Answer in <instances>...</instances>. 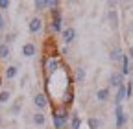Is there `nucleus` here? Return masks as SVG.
<instances>
[{"instance_id":"obj_1","label":"nucleus","mask_w":133,"mask_h":129,"mask_svg":"<svg viewBox=\"0 0 133 129\" xmlns=\"http://www.w3.org/2000/svg\"><path fill=\"white\" fill-rule=\"evenodd\" d=\"M63 67V63H61V59L59 57H43V68H44V72H46V77L48 76H52L57 68H61Z\"/></svg>"},{"instance_id":"obj_2","label":"nucleus","mask_w":133,"mask_h":129,"mask_svg":"<svg viewBox=\"0 0 133 129\" xmlns=\"http://www.w3.org/2000/svg\"><path fill=\"white\" fill-rule=\"evenodd\" d=\"M128 124V114H126V111L122 105L118 107H115V127L116 129H124Z\"/></svg>"},{"instance_id":"obj_3","label":"nucleus","mask_w":133,"mask_h":129,"mask_svg":"<svg viewBox=\"0 0 133 129\" xmlns=\"http://www.w3.org/2000/svg\"><path fill=\"white\" fill-rule=\"evenodd\" d=\"M124 83H126V77H124L118 70H115V72L109 74V79H107V87H109V89H118V87L124 85Z\"/></svg>"},{"instance_id":"obj_4","label":"nucleus","mask_w":133,"mask_h":129,"mask_svg":"<svg viewBox=\"0 0 133 129\" xmlns=\"http://www.w3.org/2000/svg\"><path fill=\"white\" fill-rule=\"evenodd\" d=\"M76 37H78L76 28H72V26L63 28V31H61V41H63V44H65V46H69L70 42H74V41H76Z\"/></svg>"},{"instance_id":"obj_5","label":"nucleus","mask_w":133,"mask_h":129,"mask_svg":"<svg viewBox=\"0 0 133 129\" xmlns=\"http://www.w3.org/2000/svg\"><path fill=\"white\" fill-rule=\"evenodd\" d=\"M33 105L37 107V111H43L50 105V98L44 92H37V94H33Z\"/></svg>"},{"instance_id":"obj_6","label":"nucleus","mask_w":133,"mask_h":129,"mask_svg":"<svg viewBox=\"0 0 133 129\" xmlns=\"http://www.w3.org/2000/svg\"><path fill=\"white\" fill-rule=\"evenodd\" d=\"M85 79H87V70H85V67H76L74 68V72H72V81L76 83V85H81V83H85Z\"/></svg>"},{"instance_id":"obj_7","label":"nucleus","mask_w":133,"mask_h":129,"mask_svg":"<svg viewBox=\"0 0 133 129\" xmlns=\"http://www.w3.org/2000/svg\"><path fill=\"white\" fill-rule=\"evenodd\" d=\"M28 30H30V33L31 35H35V33H39V31L43 30V19L41 17H31L30 19V22H28Z\"/></svg>"},{"instance_id":"obj_8","label":"nucleus","mask_w":133,"mask_h":129,"mask_svg":"<svg viewBox=\"0 0 133 129\" xmlns=\"http://www.w3.org/2000/svg\"><path fill=\"white\" fill-rule=\"evenodd\" d=\"M22 105H24V98H22V96H17V100H13V103H11L8 112L11 116H19L21 111H22Z\"/></svg>"},{"instance_id":"obj_9","label":"nucleus","mask_w":133,"mask_h":129,"mask_svg":"<svg viewBox=\"0 0 133 129\" xmlns=\"http://www.w3.org/2000/svg\"><path fill=\"white\" fill-rule=\"evenodd\" d=\"M72 103H74V90H72V85H70L69 89H66V90L61 94V105L69 109Z\"/></svg>"},{"instance_id":"obj_10","label":"nucleus","mask_w":133,"mask_h":129,"mask_svg":"<svg viewBox=\"0 0 133 129\" xmlns=\"http://www.w3.org/2000/svg\"><path fill=\"white\" fill-rule=\"evenodd\" d=\"M31 124L35 125V127H44L46 125V114H44L43 111L33 112V114H31Z\"/></svg>"},{"instance_id":"obj_11","label":"nucleus","mask_w":133,"mask_h":129,"mask_svg":"<svg viewBox=\"0 0 133 129\" xmlns=\"http://www.w3.org/2000/svg\"><path fill=\"white\" fill-rule=\"evenodd\" d=\"M105 19H107V22H109V26H111L113 30L118 28V11H116V9H107Z\"/></svg>"},{"instance_id":"obj_12","label":"nucleus","mask_w":133,"mask_h":129,"mask_svg":"<svg viewBox=\"0 0 133 129\" xmlns=\"http://www.w3.org/2000/svg\"><path fill=\"white\" fill-rule=\"evenodd\" d=\"M118 72H120L124 77H126V76H131V72H133V70H131V61H129V57H128L126 54H124V57H122V61H120V70H118Z\"/></svg>"},{"instance_id":"obj_13","label":"nucleus","mask_w":133,"mask_h":129,"mask_svg":"<svg viewBox=\"0 0 133 129\" xmlns=\"http://www.w3.org/2000/svg\"><path fill=\"white\" fill-rule=\"evenodd\" d=\"M17 76H19V64H9V67L4 68V77L8 81H13Z\"/></svg>"},{"instance_id":"obj_14","label":"nucleus","mask_w":133,"mask_h":129,"mask_svg":"<svg viewBox=\"0 0 133 129\" xmlns=\"http://www.w3.org/2000/svg\"><path fill=\"white\" fill-rule=\"evenodd\" d=\"M22 55H24V57H33V55H37V46L33 44L31 41H30V42H24V44H22Z\"/></svg>"},{"instance_id":"obj_15","label":"nucleus","mask_w":133,"mask_h":129,"mask_svg":"<svg viewBox=\"0 0 133 129\" xmlns=\"http://www.w3.org/2000/svg\"><path fill=\"white\" fill-rule=\"evenodd\" d=\"M122 57H124V50H122L120 46L111 48V52H109V59H111L113 63H120V61H122Z\"/></svg>"},{"instance_id":"obj_16","label":"nucleus","mask_w":133,"mask_h":129,"mask_svg":"<svg viewBox=\"0 0 133 129\" xmlns=\"http://www.w3.org/2000/svg\"><path fill=\"white\" fill-rule=\"evenodd\" d=\"M111 98V92H109V87H104V89H98L96 90V100L100 102V103H104V102H107Z\"/></svg>"},{"instance_id":"obj_17","label":"nucleus","mask_w":133,"mask_h":129,"mask_svg":"<svg viewBox=\"0 0 133 129\" xmlns=\"http://www.w3.org/2000/svg\"><path fill=\"white\" fill-rule=\"evenodd\" d=\"M13 98V90L11 89H0V105L9 103Z\"/></svg>"},{"instance_id":"obj_18","label":"nucleus","mask_w":133,"mask_h":129,"mask_svg":"<svg viewBox=\"0 0 133 129\" xmlns=\"http://www.w3.org/2000/svg\"><path fill=\"white\" fill-rule=\"evenodd\" d=\"M69 129H81V118L78 114V111L70 114V120H69Z\"/></svg>"},{"instance_id":"obj_19","label":"nucleus","mask_w":133,"mask_h":129,"mask_svg":"<svg viewBox=\"0 0 133 129\" xmlns=\"http://www.w3.org/2000/svg\"><path fill=\"white\" fill-rule=\"evenodd\" d=\"M66 124H69V122H65L61 116H57L56 112H52V125H54V129H65Z\"/></svg>"},{"instance_id":"obj_20","label":"nucleus","mask_w":133,"mask_h":129,"mask_svg":"<svg viewBox=\"0 0 133 129\" xmlns=\"http://www.w3.org/2000/svg\"><path fill=\"white\" fill-rule=\"evenodd\" d=\"M9 55H11V48H9L8 44H4V42H0V59H2V61H8Z\"/></svg>"},{"instance_id":"obj_21","label":"nucleus","mask_w":133,"mask_h":129,"mask_svg":"<svg viewBox=\"0 0 133 129\" xmlns=\"http://www.w3.org/2000/svg\"><path fill=\"white\" fill-rule=\"evenodd\" d=\"M50 30H52L54 33H61L63 31V19H54L50 22Z\"/></svg>"},{"instance_id":"obj_22","label":"nucleus","mask_w":133,"mask_h":129,"mask_svg":"<svg viewBox=\"0 0 133 129\" xmlns=\"http://www.w3.org/2000/svg\"><path fill=\"white\" fill-rule=\"evenodd\" d=\"M87 125H89V129H100L102 127V120H100L98 116H89L87 118Z\"/></svg>"},{"instance_id":"obj_23","label":"nucleus","mask_w":133,"mask_h":129,"mask_svg":"<svg viewBox=\"0 0 133 129\" xmlns=\"http://www.w3.org/2000/svg\"><path fill=\"white\" fill-rule=\"evenodd\" d=\"M15 41H17V33H15V31H9V33H6V35H4V41H2V42L9 46V44H11V42H15Z\"/></svg>"},{"instance_id":"obj_24","label":"nucleus","mask_w":133,"mask_h":129,"mask_svg":"<svg viewBox=\"0 0 133 129\" xmlns=\"http://www.w3.org/2000/svg\"><path fill=\"white\" fill-rule=\"evenodd\" d=\"M50 17H52V20H54V19H63V11H61V8L50 9Z\"/></svg>"},{"instance_id":"obj_25","label":"nucleus","mask_w":133,"mask_h":129,"mask_svg":"<svg viewBox=\"0 0 133 129\" xmlns=\"http://www.w3.org/2000/svg\"><path fill=\"white\" fill-rule=\"evenodd\" d=\"M33 8H35V11H44L46 9V0H35Z\"/></svg>"},{"instance_id":"obj_26","label":"nucleus","mask_w":133,"mask_h":129,"mask_svg":"<svg viewBox=\"0 0 133 129\" xmlns=\"http://www.w3.org/2000/svg\"><path fill=\"white\" fill-rule=\"evenodd\" d=\"M54 8H59L57 0H46V9H54Z\"/></svg>"},{"instance_id":"obj_27","label":"nucleus","mask_w":133,"mask_h":129,"mask_svg":"<svg viewBox=\"0 0 133 129\" xmlns=\"http://www.w3.org/2000/svg\"><path fill=\"white\" fill-rule=\"evenodd\" d=\"M131 96H133V85H131V81H129V83H126V100L131 98Z\"/></svg>"},{"instance_id":"obj_28","label":"nucleus","mask_w":133,"mask_h":129,"mask_svg":"<svg viewBox=\"0 0 133 129\" xmlns=\"http://www.w3.org/2000/svg\"><path fill=\"white\" fill-rule=\"evenodd\" d=\"M9 6H11V2H9V0H0V9H2V11L9 9Z\"/></svg>"},{"instance_id":"obj_29","label":"nucleus","mask_w":133,"mask_h":129,"mask_svg":"<svg viewBox=\"0 0 133 129\" xmlns=\"http://www.w3.org/2000/svg\"><path fill=\"white\" fill-rule=\"evenodd\" d=\"M6 30V19L2 17V13H0V31H4Z\"/></svg>"},{"instance_id":"obj_30","label":"nucleus","mask_w":133,"mask_h":129,"mask_svg":"<svg viewBox=\"0 0 133 129\" xmlns=\"http://www.w3.org/2000/svg\"><path fill=\"white\" fill-rule=\"evenodd\" d=\"M116 6H118L116 0H107V8H116Z\"/></svg>"},{"instance_id":"obj_31","label":"nucleus","mask_w":133,"mask_h":129,"mask_svg":"<svg viewBox=\"0 0 133 129\" xmlns=\"http://www.w3.org/2000/svg\"><path fill=\"white\" fill-rule=\"evenodd\" d=\"M128 57H129V61H133V46H129V50H128V54H126Z\"/></svg>"},{"instance_id":"obj_32","label":"nucleus","mask_w":133,"mask_h":129,"mask_svg":"<svg viewBox=\"0 0 133 129\" xmlns=\"http://www.w3.org/2000/svg\"><path fill=\"white\" fill-rule=\"evenodd\" d=\"M66 52H69V50H66V46H63L61 50H59V54H61V55H66Z\"/></svg>"},{"instance_id":"obj_33","label":"nucleus","mask_w":133,"mask_h":129,"mask_svg":"<svg viewBox=\"0 0 133 129\" xmlns=\"http://www.w3.org/2000/svg\"><path fill=\"white\" fill-rule=\"evenodd\" d=\"M131 85H133V72H131Z\"/></svg>"},{"instance_id":"obj_34","label":"nucleus","mask_w":133,"mask_h":129,"mask_svg":"<svg viewBox=\"0 0 133 129\" xmlns=\"http://www.w3.org/2000/svg\"><path fill=\"white\" fill-rule=\"evenodd\" d=\"M6 129H8V127H6Z\"/></svg>"}]
</instances>
